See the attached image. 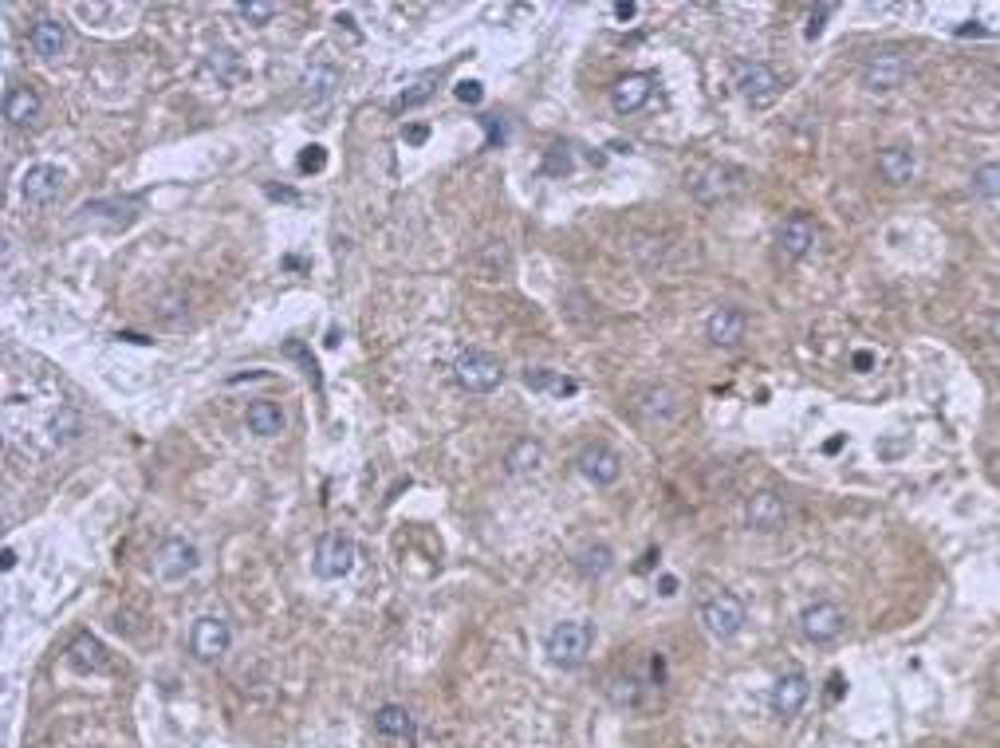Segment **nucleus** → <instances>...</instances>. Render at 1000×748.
Instances as JSON below:
<instances>
[{
  "label": "nucleus",
  "instance_id": "f257e3e1",
  "mask_svg": "<svg viewBox=\"0 0 1000 748\" xmlns=\"http://www.w3.org/2000/svg\"><path fill=\"white\" fill-rule=\"evenodd\" d=\"M591 646H595V626L583 623V619H563V623H556L548 630V642H544L548 662L560 666V670L583 666L587 654H591Z\"/></svg>",
  "mask_w": 1000,
  "mask_h": 748
},
{
  "label": "nucleus",
  "instance_id": "f03ea898",
  "mask_svg": "<svg viewBox=\"0 0 1000 748\" xmlns=\"http://www.w3.org/2000/svg\"><path fill=\"white\" fill-rule=\"evenodd\" d=\"M745 603L733 595V591H717V595H709L705 603H701V626H705V634L709 638H717V642H729V638H737L741 630H745Z\"/></svg>",
  "mask_w": 1000,
  "mask_h": 748
},
{
  "label": "nucleus",
  "instance_id": "7ed1b4c3",
  "mask_svg": "<svg viewBox=\"0 0 1000 748\" xmlns=\"http://www.w3.org/2000/svg\"><path fill=\"white\" fill-rule=\"evenodd\" d=\"M453 378H457V386L461 390H469V394H489V390H497L500 378H504V367H500L497 355H489V351H461L457 355V363H453Z\"/></svg>",
  "mask_w": 1000,
  "mask_h": 748
},
{
  "label": "nucleus",
  "instance_id": "20e7f679",
  "mask_svg": "<svg viewBox=\"0 0 1000 748\" xmlns=\"http://www.w3.org/2000/svg\"><path fill=\"white\" fill-rule=\"evenodd\" d=\"M355 560H359V548H355V540L351 536H343V532H327L319 544H315V575L319 579H327V583H335V579H347L351 571H355Z\"/></svg>",
  "mask_w": 1000,
  "mask_h": 748
},
{
  "label": "nucleus",
  "instance_id": "39448f33",
  "mask_svg": "<svg viewBox=\"0 0 1000 748\" xmlns=\"http://www.w3.org/2000/svg\"><path fill=\"white\" fill-rule=\"evenodd\" d=\"M197 563H201V552L182 536H170V540H162L154 548V575L162 583H182L197 571Z\"/></svg>",
  "mask_w": 1000,
  "mask_h": 748
},
{
  "label": "nucleus",
  "instance_id": "423d86ee",
  "mask_svg": "<svg viewBox=\"0 0 1000 748\" xmlns=\"http://www.w3.org/2000/svg\"><path fill=\"white\" fill-rule=\"evenodd\" d=\"M229 646H233V630H229L225 619L205 615V619H197L193 630H189V650H193L197 662H217V658L229 654Z\"/></svg>",
  "mask_w": 1000,
  "mask_h": 748
},
{
  "label": "nucleus",
  "instance_id": "0eeeda50",
  "mask_svg": "<svg viewBox=\"0 0 1000 748\" xmlns=\"http://www.w3.org/2000/svg\"><path fill=\"white\" fill-rule=\"evenodd\" d=\"M745 186V170L737 166H705L697 178H693V197L705 201V205H717V201H729L737 189Z\"/></svg>",
  "mask_w": 1000,
  "mask_h": 748
},
{
  "label": "nucleus",
  "instance_id": "6e6552de",
  "mask_svg": "<svg viewBox=\"0 0 1000 748\" xmlns=\"http://www.w3.org/2000/svg\"><path fill=\"white\" fill-rule=\"evenodd\" d=\"M847 630V615L835 607V603H812V607H804V615H800V634L815 642V646H827V642H835L839 634Z\"/></svg>",
  "mask_w": 1000,
  "mask_h": 748
},
{
  "label": "nucleus",
  "instance_id": "1a4fd4ad",
  "mask_svg": "<svg viewBox=\"0 0 1000 748\" xmlns=\"http://www.w3.org/2000/svg\"><path fill=\"white\" fill-rule=\"evenodd\" d=\"M60 193H63V170L60 166H52V162H36V166H28V170H24V178H20V197H24L28 205L44 209V205H52Z\"/></svg>",
  "mask_w": 1000,
  "mask_h": 748
},
{
  "label": "nucleus",
  "instance_id": "9d476101",
  "mask_svg": "<svg viewBox=\"0 0 1000 748\" xmlns=\"http://www.w3.org/2000/svg\"><path fill=\"white\" fill-rule=\"evenodd\" d=\"M910 63L902 52H875L871 60L863 63V87L875 91V95H886V91H898L902 79H906Z\"/></svg>",
  "mask_w": 1000,
  "mask_h": 748
},
{
  "label": "nucleus",
  "instance_id": "9b49d317",
  "mask_svg": "<svg viewBox=\"0 0 1000 748\" xmlns=\"http://www.w3.org/2000/svg\"><path fill=\"white\" fill-rule=\"evenodd\" d=\"M780 75L768 67V63H745L741 71H737V91H741V99L752 103V107H768V103H776V95H780Z\"/></svg>",
  "mask_w": 1000,
  "mask_h": 748
},
{
  "label": "nucleus",
  "instance_id": "f8f14e48",
  "mask_svg": "<svg viewBox=\"0 0 1000 748\" xmlns=\"http://www.w3.org/2000/svg\"><path fill=\"white\" fill-rule=\"evenodd\" d=\"M745 331H749V315L741 312V308H729V304L713 308L709 319H705V339H709L713 347H721V351L741 347V343H745Z\"/></svg>",
  "mask_w": 1000,
  "mask_h": 748
},
{
  "label": "nucleus",
  "instance_id": "ddd939ff",
  "mask_svg": "<svg viewBox=\"0 0 1000 748\" xmlns=\"http://www.w3.org/2000/svg\"><path fill=\"white\" fill-rule=\"evenodd\" d=\"M808 697H812V682H808V674H800V670H788L784 678H776V686H772V697H768V705H772V713L776 717H784V721H792L804 705H808Z\"/></svg>",
  "mask_w": 1000,
  "mask_h": 748
},
{
  "label": "nucleus",
  "instance_id": "4468645a",
  "mask_svg": "<svg viewBox=\"0 0 1000 748\" xmlns=\"http://www.w3.org/2000/svg\"><path fill=\"white\" fill-rule=\"evenodd\" d=\"M745 516H749V528H756V532H780L788 524V500L772 489H760L745 504Z\"/></svg>",
  "mask_w": 1000,
  "mask_h": 748
},
{
  "label": "nucleus",
  "instance_id": "2eb2a0df",
  "mask_svg": "<svg viewBox=\"0 0 1000 748\" xmlns=\"http://www.w3.org/2000/svg\"><path fill=\"white\" fill-rule=\"evenodd\" d=\"M638 414L650 426H670L682 414V394L674 386H650L638 394Z\"/></svg>",
  "mask_w": 1000,
  "mask_h": 748
},
{
  "label": "nucleus",
  "instance_id": "dca6fc26",
  "mask_svg": "<svg viewBox=\"0 0 1000 748\" xmlns=\"http://www.w3.org/2000/svg\"><path fill=\"white\" fill-rule=\"evenodd\" d=\"M579 473L591 481V485H615L623 477V457L611 449V445H587L579 453Z\"/></svg>",
  "mask_w": 1000,
  "mask_h": 748
},
{
  "label": "nucleus",
  "instance_id": "f3484780",
  "mask_svg": "<svg viewBox=\"0 0 1000 748\" xmlns=\"http://www.w3.org/2000/svg\"><path fill=\"white\" fill-rule=\"evenodd\" d=\"M28 48L40 60H60L63 52H67V24L56 20V16H40L32 24V32H28Z\"/></svg>",
  "mask_w": 1000,
  "mask_h": 748
},
{
  "label": "nucleus",
  "instance_id": "a211bd4d",
  "mask_svg": "<svg viewBox=\"0 0 1000 748\" xmlns=\"http://www.w3.org/2000/svg\"><path fill=\"white\" fill-rule=\"evenodd\" d=\"M650 95H654V79L642 75V71H634V75H623V79L611 87V107H615L619 115H634V111H642V107L650 103Z\"/></svg>",
  "mask_w": 1000,
  "mask_h": 748
},
{
  "label": "nucleus",
  "instance_id": "6ab92c4d",
  "mask_svg": "<svg viewBox=\"0 0 1000 748\" xmlns=\"http://www.w3.org/2000/svg\"><path fill=\"white\" fill-rule=\"evenodd\" d=\"M776 245H780V252H784L788 260H804V256L815 249V225L804 217V213L788 217V221L780 225V233H776Z\"/></svg>",
  "mask_w": 1000,
  "mask_h": 748
},
{
  "label": "nucleus",
  "instance_id": "aec40b11",
  "mask_svg": "<svg viewBox=\"0 0 1000 748\" xmlns=\"http://www.w3.org/2000/svg\"><path fill=\"white\" fill-rule=\"evenodd\" d=\"M878 174H882V182H890V186H910L914 174H918L914 150H906V146H886V150H878Z\"/></svg>",
  "mask_w": 1000,
  "mask_h": 748
},
{
  "label": "nucleus",
  "instance_id": "412c9836",
  "mask_svg": "<svg viewBox=\"0 0 1000 748\" xmlns=\"http://www.w3.org/2000/svg\"><path fill=\"white\" fill-rule=\"evenodd\" d=\"M40 111H44V103H40V95L32 87H8V95H4V119L8 123L32 126L40 119Z\"/></svg>",
  "mask_w": 1000,
  "mask_h": 748
},
{
  "label": "nucleus",
  "instance_id": "4be33fe9",
  "mask_svg": "<svg viewBox=\"0 0 1000 748\" xmlns=\"http://www.w3.org/2000/svg\"><path fill=\"white\" fill-rule=\"evenodd\" d=\"M375 729L382 737H390V741H414V733H418V725H414V717H410L406 705H382L375 713Z\"/></svg>",
  "mask_w": 1000,
  "mask_h": 748
},
{
  "label": "nucleus",
  "instance_id": "5701e85b",
  "mask_svg": "<svg viewBox=\"0 0 1000 748\" xmlns=\"http://www.w3.org/2000/svg\"><path fill=\"white\" fill-rule=\"evenodd\" d=\"M245 422H249V430L256 437H280L284 434V426H288L284 410H280L276 402H268V398H256V402H252Z\"/></svg>",
  "mask_w": 1000,
  "mask_h": 748
},
{
  "label": "nucleus",
  "instance_id": "b1692460",
  "mask_svg": "<svg viewBox=\"0 0 1000 748\" xmlns=\"http://www.w3.org/2000/svg\"><path fill=\"white\" fill-rule=\"evenodd\" d=\"M201 75H205V79H217L221 87H229V83L245 79L249 71H245V63H241V56H237L233 48H217V52H209V60L201 63Z\"/></svg>",
  "mask_w": 1000,
  "mask_h": 748
},
{
  "label": "nucleus",
  "instance_id": "393cba45",
  "mask_svg": "<svg viewBox=\"0 0 1000 748\" xmlns=\"http://www.w3.org/2000/svg\"><path fill=\"white\" fill-rule=\"evenodd\" d=\"M540 465H544V445L532 441V437H520V441L508 449V457H504V469H508L512 477H528V473H536Z\"/></svg>",
  "mask_w": 1000,
  "mask_h": 748
},
{
  "label": "nucleus",
  "instance_id": "a878e982",
  "mask_svg": "<svg viewBox=\"0 0 1000 748\" xmlns=\"http://www.w3.org/2000/svg\"><path fill=\"white\" fill-rule=\"evenodd\" d=\"M339 83H343L339 67H331V63H315L312 71L304 75V95H308L312 103H323V99H331V95L339 91Z\"/></svg>",
  "mask_w": 1000,
  "mask_h": 748
},
{
  "label": "nucleus",
  "instance_id": "bb28decb",
  "mask_svg": "<svg viewBox=\"0 0 1000 748\" xmlns=\"http://www.w3.org/2000/svg\"><path fill=\"white\" fill-rule=\"evenodd\" d=\"M71 662H75L79 670H95V674H103V670H107V650H103V642H99V638L79 634V638L71 642Z\"/></svg>",
  "mask_w": 1000,
  "mask_h": 748
},
{
  "label": "nucleus",
  "instance_id": "cd10ccee",
  "mask_svg": "<svg viewBox=\"0 0 1000 748\" xmlns=\"http://www.w3.org/2000/svg\"><path fill=\"white\" fill-rule=\"evenodd\" d=\"M615 567V552L607 548V544H591V548H583L579 556H575V571L583 575V579H599V575H607Z\"/></svg>",
  "mask_w": 1000,
  "mask_h": 748
},
{
  "label": "nucleus",
  "instance_id": "c85d7f7f",
  "mask_svg": "<svg viewBox=\"0 0 1000 748\" xmlns=\"http://www.w3.org/2000/svg\"><path fill=\"white\" fill-rule=\"evenodd\" d=\"M524 386H532V390H548V394H560V398H567V394H575V390H579V386H575V378H567V374H560V371H544V367H536V371L524 374Z\"/></svg>",
  "mask_w": 1000,
  "mask_h": 748
},
{
  "label": "nucleus",
  "instance_id": "c756f323",
  "mask_svg": "<svg viewBox=\"0 0 1000 748\" xmlns=\"http://www.w3.org/2000/svg\"><path fill=\"white\" fill-rule=\"evenodd\" d=\"M973 193L985 201H1000V162H985L973 170Z\"/></svg>",
  "mask_w": 1000,
  "mask_h": 748
},
{
  "label": "nucleus",
  "instance_id": "7c9ffc66",
  "mask_svg": "<svg viewBox=\"0 0 1000 748\" xmlns=\"http://www.w3.org/2000/svg\"><path fill=\"white\" fill-rule=\"evenodd\" d=\"M237 16L249 20L252 28H264L272 16H280V4H272V0H264V4H256V0L252 4H237Z\"/></svg>",
  "mask_w": 1000,
  "mask_h": 748
},
{
  "label": "nucleus",
  "instance_id": "2f4dec72",
  "mask_svg": "<svg viewBox=\"0 0 1000 748\" xmlns=\"http://www.w3.org/2000/svg\"><path fill=\"white\" fill-rule=\"evenodd\" d=\"M48 430H52V441H71V437L83 430V422H79L75 410H60V414L48 422Z\"/></svg>",
  "mask_w": 1000,
  "mask_h": 748
},
{
  "label": "nucleus",
  "instance_id": "473e14b6",
  "mask_svg": "<svg viewBox=\"0 0 1000 748\" xmlns=\"http://www.w3.org/2000/svg\"><path fill=\"white\" fill-rule=\"evenodd\" d=\"M430 95H434V79H422V83H414L410 91H402V95H398V107H402V111H410V107H422V103H426Z\"/></svg>",
  "mask_w": 1000,
  "mask_h": 748
},
{
  "label": "nucleus",
  "instance_id": "72a5a7b5",
  "mask_svg": "<svg viewBox=\"0 0 1000 748\" xmlns=\"http://www.w3.org/2000/svg\"><path fill=\"white\" fill-rule=\"evenodd\" d=\"M544 174H552V178H567V174H571V154H567V146H552V150H548Z\"/></svg>",
  "mask_w": 1000,
  "mask_h": 748
},
{
  "label": "nucleus",
  "instance_id": "f704fd0d",
  "mask_svg": "<svg viewBox=\"0 0 1000 748\" xmlns=\"http://www.w3.org/2000/svg\"><path fill=\"white\" fill-rule=\"evenodd\" d=\"M327 166V150L323 146H308L304 154H300V170L304 174H315V170H323Z\"/></svg>",
  "mask_w": 1000,
  "mask_h": 748
},
{
  "label": "nucleus",
  "instance_id": "c9c22d12",
  "mask_svg": "<svg viewBox=\"0 0 1000 748\" xmlns=\"http://www.w3.org/2000/svg\"><path fill=\"white\" fill-rule=\"evenodd\" d=\"M831 12H835V4H819L812 16H808V28H804V36H808V40H815V36L823 32V24H827V16H831Z\"/></svg>",
  "mask_w": 1000,
  "mask_h": 748
},
{
  "label": "nucleus",
  "instance_id": "e433bc0d",
  "mask_svg": "<svg viewBox=\"0 0 1000 748\" xmlns=\"http://www.w3.org/2000/svg\"><path fill=\"white\" fill-rule=\"evenodd\" d=\"M453 95H457L461 103H481V99H485V91H481L477 79H461V83L453 87Z\"/></svg>",
  "mask_w": 1000,
  "mask_h": 748
},
{
  "label": "nucleus",
  "instance_id": "4c0bfd02",
  "mask_svg": "<svg viewBox=\"0 0 1000 748\" xmlns=\"http://www.w3.org/2000/svg\"><path fill=\"white\" fill-rule=\"evenodd\" d=\"M485 130H489V146H497V142L508 138V126L500 123V119H485Z\"/></svg>",
  "mask_w": 1000,
  "mask_h": 748
},
{
  "label": "nucleus",
  "instance_id": "58836bf2",
  "mask_svg": "<svg viewBox=\"0 0 1000 748\" xmlns=\"http://www.w3.org/2000/svg\"><path fill=\"white\" fill-rule=\"evenodd\" d=\"M426 138H430V130H426V126H410V130H406V142H410V146H422Z\"/></svg>",
  "mask_w": 1000,
  "mask_h": 748
},
{
  "label": "nucleus",
  "instance_id": "ea45409f",
  "mask_svg": "<svg viewBox=\"0 0 1000 748\" xmlns=\"http://www.w3.org/2000/svg\"><path fill=\"white\" fill-rule=\"evenodd\" d=\"M0 567H4V571H12V567H16V552H12V548H4V556H0Z\"/></svg>",
  "mask_w": 1000,
  "mask_h": 748
},
{
  "label": "nucleus",
  "instance_id": "a19ab883",
  "mask_svg": "<svg viewBox=\"0 0 1000 748\" xmlns=\"http://www.w3.org/2000/svg\"><path fill=\"white\" fill-rule=\"evenodd\" d=\"M674 591H678V579H674V575H666V579H662V595H674Z\"/></svg>",
  "mask_w": 1000,
  "mask_h": 748
},
{
  "label": "nucleus",
  "instance_id": "79ce46f5",
  "mask_svg": "<svg viewBox=\"0 0 1000 748\" xmlns=\"http://www.w3.org/2000/svg\"><path fill=\"white\" fill-rule=\"evenodd\" d=\"M615 16H619V20H630V16H634V4H615Z\"/></svg>",
  "mask_w": 1000,
  "mask_h": 748
}]
</instances>
